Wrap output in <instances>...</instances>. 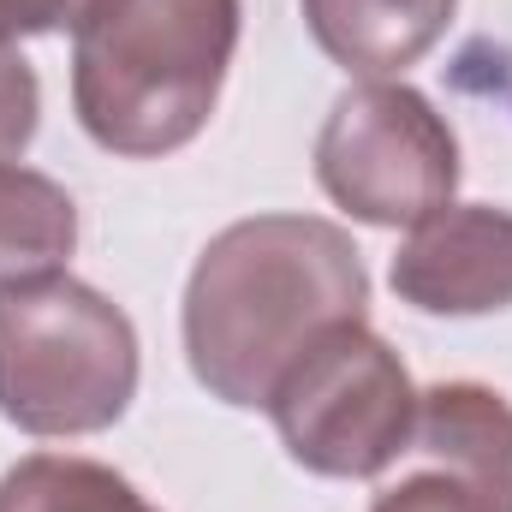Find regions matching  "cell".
<instances>
[{
	"label": "cell",
	"mask_w": 512,
	"mask_h": 512,
	"mask_svg": "<svg viewBox=\"0 0 512 512\" xmlns=\"http://www.w3.org/2000/svg\"><path fill=\"white\" fill-rule=\"evenodd\" d=\"M370 274L322 215H251L215 233L185 286V358L221 405L268 411L280 376L346 322H364Z\"/></svg>",
	"instance_id": "1"
},
{
	"label": "cell",
	"mask_w": 512,
	"mask_h": 512,
	"mask_svg": "<svg viewBox=\"0 0 512 512\" xmlns=\"http://www.w3.org/2000/svg\"><path fill=\"white\" fill-rule=\"evenodd\" d=\"M239 0H84L72 18V108L108 155L155 161L209 126Z\"/></svg>",
	"instance_id": "2"
},
{
	"label": "cell",
	"mask_w": 512,
	"mask_h": 512,
	"mask_svg": "<svg viewBox=\"0 0 512 512\" xmlns=\"http://www.w3.org/2000/svg\"><path fill=\"white\" fill-rule=\"evenodd\" d=\"M137 393V328L84 280L0 292V417L24 435H96Z\"/></svg>",
	"instance_id": "3"
},
{
	"label": "cell",
	"mask_w": 512,
	"mask_h": 512,
	"mask_svg": "<svg viewBox=\"0 0 512 512\" xmlns=\"http://www.w3.org/2000/svg\"><path fill=\"white\" fill-rule=\"evenodd\" d=\"M417 387L370 322L328 328L274 387L268 411L286 453L316 477L370 483L393 471L417 429Z\"/></svg>",
	"instance_id": "4"
},
{
	"label": "cell",
	"mask_w": 512,
	"mask_h": 512,
	"mask_svg": "<svg viewBox=\"0 0 512 512\" xmlns=\"http://www.w3.org/2000/svg\"><path fill=\"white\" fill-rule=\"evenodd\" d=\"M322 191L370 227H417L459 191V137L399 78L352 84L316 137Z\"/></svg>",
	"instance_id": "5"
},
{
	"label": "cell",
	"mask_w": 512,
	"mask_h": 512,
	"mask_svg": "<svg viewBox=\"0 0 512 512\" xmlns=\"http://www.w3.org/2000/svg\"><path fill=\"white\" fill-rule=\"evenodd\" d=\"M370 512H512V405L483 382H441L417 399L405 471Z\"/></svg>",
	"instance_id": "6"
},
{
	"label": "cell",
	"mask_w": 512,
	"mask_h": 512,
	"mask_svg": "<svg viewBox=\"0 0 512 512\" xmlns=\"http://www.w3.org/2000/svg\"><path fill=\"white\" fill-rule=\"evenodd\" d=\"M399 304L423 316H489L512 304V209L447 203L411 227L393 256Z\"/></svg>",
	"instance_id": "7"
},
{
	"label": "cell",
	"mask_w": 512,
	"mask_h": 512,
	"mask_svg": "<svg viewBox=\"0 0 512 512\" xmlns=\"http://www.w3.org/2000/svg\"><path fill=\"white\" fill-rule=\"evenodd\" d=\"M453 6L459 0H304V24L334 66L358 78H399L447 36Z\"/></svg>",
	"instance_id": "8"
},
{
	"label": "cell",
	"mask_w": 512,
	"mask_h": 512,
	"mask_svg": "<svg viewBox=\"0 0 512 512\" xmlns=\"http://www.w3.org/2000/svg\"><path fill=\"white\" fill-rule=\"evenodd\" d=\"M78 251V203L60 179L0 161V292L54 280Z\"/></svg>",
	"instance_id": "9"
},
{
	"label": "cell",
	"mask_w": 512,
	"mask_h": 512,
	"mask_svg": "<svg viewBox=\"0 0 512 512\" xmlns=\"http://www.w3.org/2000/svg\"><path fill=\"white\" fill-rule=\"evenodd\" d=\"M0 512H161L120 471L78 453H30L0 477Z\"/></svg>",
	"instance_id": "10"
},
{
	"label": "cell",
	"mask_w": 512,
	"mask_h": 512,
	"mask_svg": "<svg viewBox=\"0 0 512 512\" xmlns=\"http://www.w3.org/2000/svg\"><path fill=\"white\" fill-rule=\"evenodd\" d=\"M36 120H42V84H36V66L0 42V161H18L36 137Z\"/></svg>",
	"instance_id": "11"
},
{
	"label": "cell",
	"mask_w": 512,
	"mask_h": 512,
	"mask_svg": "<svg viewBox=\"0 0 512 512\" xmlns=\"http://www.w3.org/2000/svg\"><path fill=\"white\" fill-rule=\"evenodd\" d=\"M84 0H0V42H18V36H48L60 24L78 18Z\"/></svg>",
	"instance_id": "12"
}]
</instances>
